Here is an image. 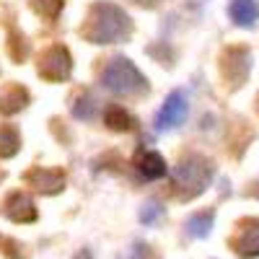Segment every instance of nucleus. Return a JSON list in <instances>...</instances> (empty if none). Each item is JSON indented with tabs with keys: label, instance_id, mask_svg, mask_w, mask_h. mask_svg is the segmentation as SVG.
I'll return each instance as SVG.
<instances>
[{
	"label": "nucleus",
	"instance_id": "6e6552de",
	"mask_svg": "<svg viewBox=\"0 0 259 259\" xmlns=\"http://www.w3.org/2000/svg\"><path fill=\"white\" fill-rule=\"evenodd\" d=\"M138 171H140L145 179H161L168 168H166V161H163L158 153H153V150H145V153L138 158Z\"/></svg>",
	"mask_w": 259,
	"mask_h": 259
},
{
	"label": "nucleus",
	"instance_id": "0eeeda50",
	"mask_svg": "<svg viewBox=\"0 0 259 259\" xmlns=\"http://www.w3.org/2000/svg\"><path fill=\"white\" fill-rule=\"evenodd\" d=\"M228 13L236 26H254L259 18V6L256 0H231Z\"/></svg>",
	"mask_w": 259,
	"mask_h": 259
},
{
	"label": "nucleus",
	"instance_id": "9d476101",
	"mask_svg": "<svg viewBox=\"0 0 259 259\" xmlns=\"http://www.w3.org/2000/svg\"><path fill=\"white\" fill-rule=\"evenodd\" d=\"M161 215H163V207H161V205L148 202V205H143V210H140V221H143L145 226H153Z\"/></svg>",
	"mask_w": 259,
	"mask_h": 259
},
{
	"label": "nucleus",
	"instance_id": "f257e3e1",
	"mask_svg": "<svg viewBox=\"0 0 259 259\" xmlns=\"http://www.w3.org/2000/svg\"><path fill=\"white\" fill-rule=\"evenodd\" d=\"M101 83L114 94H133L143 89V75L138 73V68L130 60H112L106 65V70L101 73Z\"/></svg>",
	"mask_w": 259,
	"mask_h": 259
},
{
	"label": "nucleus",
	"instance_id": "423d86ee",
	"mask_svg": "<svg viewBox=\"0 0 259 259\" xmlns=\"http://www.w3.org/2000/svg\"><path fill=\"white\" fill-rule=\"evenodd\" d=\"M6 215L16 223H31L36 218V210H34V202L26 194H11L8 202H6Z\"/></svg>",
	"mask_w": 259,
	"mask_h": 259
},
{
	"label": "nucleus",
	"instance_id": "39448f33",
	"mask_svg": "<svg viewBox=\"0 0 259 259\" xmlns=\"http://www.w3.org/2000/svg\"><path fill=\"white\" fill-rule=\"evenodd\" d=\"M106 13L109 16H101L99 21H96V26H99V31H96V39H104V41H109V39H114V36H119L124 29H127V16L117 8V6H106Z\"/></svg>",
	"mask_w": 259,
	"mask_h": 259
},
{
	"label": "nucleus",
	"instance_id": "1a4fd4ad",
	"mask_svg": "<svg viewBox=\"0 0 259 259\" xmlns=\"http://www.w3.org/2000/svg\"><path fill=\"white\" fill-rule=\"evenodd\" d=\"M212 210H202V212H194L192 218L187 221V233L194 236V239H205V236L212 231Z\"/></svg>",
	"mask_w": 259,
	"mask_h": 259
},
{
	"label": "nucleus",
	"instance_id": "20e7f679",
	"mask_svg": "<svg viewBox=\"0 0 259 259\" xmlns=\"http://www.w3.org/2000/svg\"><path fill=\"white\" fill-rule=\"evenodd\" d=\"M231 249L241 259H256L259 256V218H249L239 223V231L231 239Z\"/></svg>",
	"mask_w": 259,
	"mask_h": 259
},
{
	"label": "nucleus",
	"instance_id": "f8f14e48",
	"mask_svg": "<svg viewBox=\"0 0 259 259\" xmlns=\"http://www.w3.org/2000/svg\"><path fill=\"white\" fill-rule=\"evenodd\" d=\"M73 259H94V254H91L89 249H80V251H78V254H75Z\"/></svg>",
	"mask_w": 259,
	"mask_h": 259
},
{
	"label": "nucleus",
	"instance_id": "f03ea898",
	"mask_svg": "<svg viewBox=\"0 0 259 259\" xmlns=\"http://www.w3.org/2000/svg\"><path fill=\"white\" fill-rule=\"evenodd\" d=\"M210 182V163L202 158H189L177 168V187L184 189L187 197H194Z\"/></svg>",
	"mask_w": 259,
	"mask_h": 259
},
{
	"label": "nucleus",
	"instance_id": "9b49d317",
	"mask_svg": "<svg viewBox=\"0 0 259 259\" xmlns=\"http://www.w3.org/2000/svg\"><path fill=\"white\" fill-rule=\"evenodd\" d=\"M130 259H158V254L153 251V246L138 241V244L133 246V251H130Z\"/></svg>",
	"mask_w": 259,
	"mask_h": 259
},
{
	"label": "nucleus",
	"instance_id": "7ed1b4c3",
	"mask_svg": "<svg viewBox=\"0 0 259 259\" xmlns=\"http://www.w3.org/2000/svg\"><path fill=\"white\" fill-rule=\"evenodd\" d=\"M187 109H189V104H187V94L184 91H171L163 101V106L158 109L156 114V130H174L184 122L187 117Z\"/></svg>",
	"mask_w": 259,
	"mask_h": 259
}]
</instances>
